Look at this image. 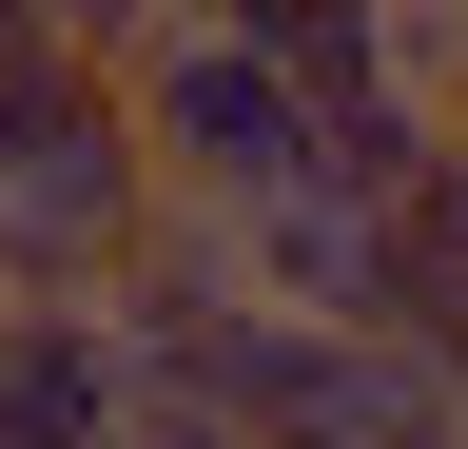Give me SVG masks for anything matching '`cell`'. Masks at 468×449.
Listing matches in <instances>:
<instances>
[{
  "label": "cell",
  "mask_w": 468,
  "mask_h": 449,
  "mask_svg": "<svg viewBox=\"0 0 468 449\" xmlns=\"http://www.w3.org/2000/svg\"><path fill=\"white\" fill-rule=\"evenodd\" d=\"M39 20L79 39V59H117V39H156V20H176V0H39Z\"/></svg>",
  "instance_id": "cell-7"
},
{
  "label": "cell",
  "mask_w": 468,
  "mask_h": 449,
  "mask_svg": "<svg viewBox=\"0 0 468 449\" xmlns=\"http://www.w3.org/2000/svg\"><path fill=\"white\" fill-rule=\"evenodd\" d=\"M117 118H137L156 196H215V215H254L273 176H313V79L254 20H196V0L156 39H117Z\"/></svg>",
  "instance_id": "cell-1"
},
{
  "label": "cell",
  "mask_w": 468,
  "mask_h": 449,
  "mask_svg": "<svg viewBox=\"0 0 468 449\" xmlns=\"http://www.w3.org/2000/svg\"><path fill=\"white\" fill-rule=\"evenodd\" d=\"M117 449H254V430H234V411H196V390H137V430H117Z\"/></svg>",
  "instance_id": "cell-6"
},
{
  "label": "cell",
  "mask_w": 468,
  "mask_h": 449,
  "mask_svg": "<svg viewBox=\"0 0 468 449\" xmlns=\"http://www.w3.org/2000/svg\"><path fill=\"white\" fill-rule=\"evenodd\" d=\"M234 254H254V294H273V313L371 332V294H390V196H351V176H273L254 215H234Z\"/></svg>",
  "instance_id": "cell-4"
},
{
  "label": "cell",
  "mask_w": 468,
  "mask_h": 449,
  "mask_svg": "<svg viewBox=\"0 0 468 449\" xmlns=\"http://www.w3.org/2000/svg\"><path fill=\"white\" fill-rule=\"evenodd\" d=\"M156 215V156L117 118V59H58L20 118H0V294H98Z\"/></svg>",
  "instance_id": "cell-2"
},
{
  "label": "cell",
  "mask_w": 468,
  "mask_h": 449,
  "mask_svg": "<svg viewBox=\"0 0 468 449\" xmlns=\"http://www.w3.org/2000/svg\"><path fill=\"white\" fill-rule=\"evenodd\" d=\"M137 430V352L98 294H0V449H117Z\"/></svg>",
  "instance_id": "cell-3"
},
{
  "label": "cell",
  "mask_w": 468,
  "mask_h": 449,
  "mask_svg": "<svg viewBox=\"0 0 468 449\" xmlns=\"http://www.w3.org/2000/svg\"><path fill=\"white\" fill-rule=\"evenodd\" d=\"M196 20H254V39H273V20H292V0H196Z\"/></svg>",
  "instance_id": "cell-8"
},
{
  "label": "cell",
  "mask_w": 468,
  "mask_h": 449,
  "mask_svg": "<svg viewBox=\"0 0 468 449\" xmlns=\"http://www.w3.org/2000/svg\"><path fill=\"white\" fill-rule=\"evenodd\" d=\"M430 137H449V98L371 79V98H332V118H313V176H351V196H410V176H430Z\"/></svg>",
  "instance_id": "cell-5"
}]
</instances>
